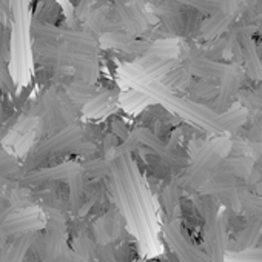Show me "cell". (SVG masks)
<instances>
[{
    "label": "cell",
    "mask_w": 262,
    "mask_h": 262,
    "mask_svg": "<svg viewBox=\"0 0 262 262\" xmlns=\"http://www.w3.org/2000/svg\"><path fill=\"white\" fill-rule=\"evenodd\" d=\"M222 83L217 93V105L219 108H225L233 99L234 96L239 93V88L242 85V79H244V73L241 70L239 65H228L227 71L224 73V76L221 77Z\"/></svg>",
    "instance_id": "cell-1"
},
{
    "label": "cell",
    "mask_w": 262,
    "mask_h": 262,
    "mask_svg": "<svg viewBox=\"0 0 262 262\" xmlns=\"http://www.w3.org/2000/svg\"><path fill=\"white\" fill-rule=\"evenodd\" d=\"M185 67L188 68V71L191 73V76H199L202 79H216V77H222L224 73L227 71L228 65H222L217 63L208 57L204 56H196L188 59V62L185 63Z\"/></svg>",
    "instance_id": "cell-2"
},
{
    "label": "cell",
    "mask_w": 262,
    "mask_h": 262,
    "mask_svg": "<svg viewBox=\"0 0 262 262\" xmlns=\"http://www.w3.org/2000/svg\"><path fill=\"white\" fill-rule=\"evenodd\" d=\"M251 161L244 158V156H237L233 159H227L222 161L217 168L214 170L213 176H225V178H242V176H250L251 174Z\"/></svg>",
    "instance_id": "cell-3"
},
{
    "label": "cell",
    "mask_w": 262,
    "mask_h": 262,
    "mask_svg": "<svg viewBox=\"0 0 262 262\" xmlns=\"http://www.w3.org/2000/svg\"><path fill=\"white\" fill-rule=\"evenodd\" d=\"M260 230H262V222L259 221H253L250 222L245 228H242L233 239L230 248L236 253H242L245 250H250L256 241L259 239V234H260Z\"/></svg>",
    "instance_id": "cell-4"
},
{
    "label": "cell",
    "mask_w": 262,
    "mask_h": 262,
    "mask_svg": "<svg viewBox=\"0 0 262 262\" xmlns=\"http://www.w3.org/2000/svg\"><path fill=\"white\" fill-rule=\"evenodd\" d=\"M117 13L123 22L125 30L129 34H141L145 30V20L135 5H125L123 2H120L117 5Z\"/></svg>",
    "instance_id": "cell-5"
},
{
    "label": "cell",
    "mask_w": 262,
    "mask_h": 262,
    "mask_svg": "<svg viewBox=\"0 0 262 262\" xmlns=\"http://www.w3.org/2000/svg\"><path fill=\"white\" fill-rule=\"evenodd\" d=\"M228 24H230L228 14H225V13L221 11V13L213 14L210 19H207V20L202 24L201 33H202V36H204L205 39H213V37H216L217 34H221V33L227 28Z\"/></svg>",
    "instance_id": "cell-6"
},
{
    "label": "cell",
    "mask_w": 262,
    "mask_h": 262,
    "mask_svg": "<svg viewBox=\"0 0 262 262\" xmlns=\"http://www.w3.org/2000/svg\"><path fill=\"white\" fill-rule=\"evenodd\" d=\"M190 77H191V73L188 71V68L185 65L184 67H174L164 77V82L171 88H185L190 83Z\"/></svg>",
    "instance_id": "cell-7"
},
{
    "label": "cell",
    "mask_w": 262,
    "mask_h": 262,
    "mask_svg": "<svg viewBox=\"0 0 262 262\" xmlns=\"http://www.w3.org/2000/svg\"><path fill=\"white\" fill-rule=\"evenodd\" d=\"M68 93H70L71 97L76 99V100H80V99H83V100H88V99H90V100H91V96H93L94 90H93V86H91L88 82L79 80V82H73V83L70 85Z\"/></svg>",
    "instance_id": "cell-8"
},
{
    "label": "cell",
    "mask_w": 262,
    "mask_h": 262,
    "mask_svg": "<svg viewBox=\"0 0 262 262\" xmlns=\"http://www.w3.org/2000/svg\"><path fill=\"white\" fill-rule=\"evenodd\" d=\"M241 99L247 103V106L262 113V88L254 90V91L241 93Z\"/></svg>",
    "instance_id": "cell-9"
},
{
    "label": "cell",
    "mask_w": 262,
    "mask_h": 262,
    "mask_svg": "<svg viewBox=\"0 0 262 262\" xmlns=\"http://www.w3.org/2000/svg\"><path fill=\"white\" fill-rule=\"evenodd\" d=\"M111 96H113V93H111V91H105V93H102V94H99V96L93 97V99H91V100H88V103H86V111H90V113H96V111H99V110L105 108V106L110 103Z\"/></svg>",
    "instance_id": "cell-10"
},
{
    "label": "cell",
    "mask_w": 262,
    "mask_h": 262,
    "mask_svg": "<svg viewBox=\"0 0 262 262\" xmlns=\"http://www.w3.org/2000/svg\"><path fill=\"white\" fill-rule=\"evenodd\" d=\"M191 93L198 97H210V96H214L217 91L213 85H210L207 80H201V82H196L191 85Z\"/></svg>",
    "instance_id": "cell-11"
},
{
    "label": "cell",
    "mask_w": 262,
    "mask_h": 262,
    "mask_svg": "<svg viewBox=\"0 0 262 262\" xmlns=\"http://www.w3.org/2000/svg\"><path fill=\"white\" fill-rule=\"evenodd\" d=\"M85 168L91 176H105L110 170V167L106 165L105 161H93V162L86 164Z\"/></svg>",
    "instance_id": "cell-12"
},
{
    "label": "cell",
    "mask_w": 262,
    "mask_h": 262,
    "mask_svg": "<svg viewBox=\"0 0 262 262\" xmlns=\"http://www.w3.org/2000/svg\"><path fill=\"white\" fill-rule=\"evenodd\" d=\"M97 256H99V262H119L114 250L108 244L106 245H100L97 248Z\"/></svg>",
    "instance_id": "cell-13"
},
{
    "label": "cell",
    "mask_w": 262,
    "mask_h": 262,
    "mask_svg": "<svg viewBox=\"0 0 262 262\" xmlns=\"http://www.w3.org/2000/svg\"><path fill=\"white\" fill-rule=\"evenodd\" d=\"M93 2H94V0H80V4H79V5H77V8H76V14H77V17H88V14H90V8H91Z\"/></svg>",
    "instance_id": "cell-14"
}]
</instances>
